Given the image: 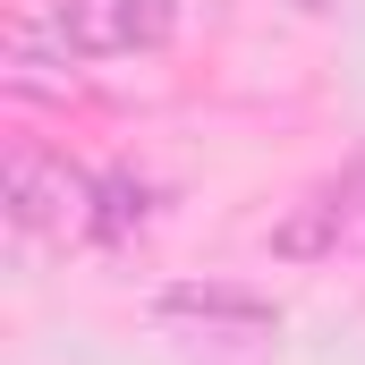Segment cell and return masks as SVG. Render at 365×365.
Returning <instances> with one entry per match:
<instances>
[{
    "label": "cell",
    "mask_w": 365,
    "mask_h": 365,
    "mask_svg": "<svg viewBox=\"0 0 365 365\" xmlns=\"http://www.w3.org/2000/svg\"><path fill=\"white\" fill-rule=\"evenodd\" d=\"M297 9H323V0H297Z\"/></svg>",
    "instance_id": "obj_6"
},
{
    "label": "cell",
    "mask_w": 365,
    "mask_h": 365,
    "mask_svg": "<svg viewBox=\"0 0 365 365\" xmlns=\"http://www.w3.org/2000/svg\"><path fill=\"white\" fill-rule=\"evenodd\" d=\"M153 331L179 365H272L280 306L238 289V280H179L153 297Z\"/></svg>",
    "instance_id": "obj_1"
},
{
    "label": "cell",
    "mask_w": 365,
    "mask_h": 365,
    "mask_svg": "<svg viewBox=\"0 0 365 365\" xmlns=\"http://www.w3.org/2000/svg\"><path fill=\"white\" fill-rule=\"evenodd\" d=\"M9 221L43 247H102V179L51 145H9Z\"/></svg>",
    "instance_id": "obj_2"
},
{
    "label": "cell",
    "mask_w": 365,
    "mask_h": 365,
    "mask_svg": "<svg viewBox=\"0 0 365 365\" xmlns=\"http://www.w3.org/2000/svg\"><path fill=\"white\" fill-rule=\"evenodd\" d=\"M86 60H102V51H93L77 0H34V9L9 26V86L17 93H68Z\"/></svg>",
    "instance_id": "obj_4"
},
{
    "label": "cell",
    "mask_w": 365,
    "mask_h": 365,
    "mask_svg": "<svg viewBox=\"0 0 365 365\" xmlns=\"http://www.w3.org/2000/svg\"><path fill=\"white\" fill-rule=\"evenodd\" d=\"M77 17H86L102 60L110 51H162L179 34V0H77Z\"/></svg>",
    "instance_id": "obj_5"
},
{
    "label": "cell",
    "mask_w": 365,
    "mask_h": 365,
    "mask_svg": "<svg viewBox=\"0 0 365 365\" xmlns=\"http://www.w3.org/2000/svg\"><path fill=\"white\" fill-rule=\"evenodd\" d=\"M272 255L280 264H340L365 255V162H340L331 179H314L289 212L272 221Z\"/></svg>",
    "instance_id": "obj_3"
}]
</instances>
